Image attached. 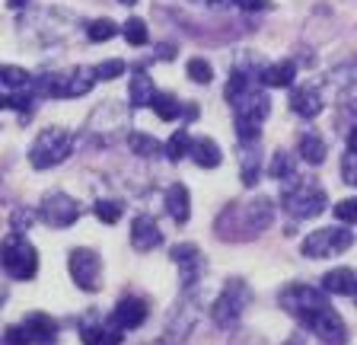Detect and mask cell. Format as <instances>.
I'll use <instances>...</instances> for the list:
<instances>
[{"mask_svg":"<svg viewBox=\"0 0 357 345\" xmlns=\"http://www.w3.org/2000/svg\"><path fill=\"white\" fill-rule=\"evenodd\" d=\"M227 103L233 109V125H236V135L243 147H252L261 138V122L271 112V99H268L265 87L255 83V74H249L245 68H236L227 80V90H223Z\"/></svg>","mask_w":357,"mask_h":345,"instance_id":"6da1fadb","label":"cell"},{"mask_svg":"<svg viewBox=\"0 0 357 345\" xmlns=\"http://www.w3.org/2000/svg\"><path fill=\"white\" fill-rule=\"evenodd\" d=\"M275 221V205L265 196H252L245 202H230L217 218V233L223 240H252L265 233Z\"/></svg>","mask_w":357,"mask_h":345,"instance_id":"7a4b0ae2","label":"cell"},{"mask_svg":"<svg viewBox=\"0 0 357 345\" xmlns=\"http://www.w3.org/2000/svg\"><path fill=\"white\" fill-rule=\"evenodd\" d=\"M70 150H74V135L67 128H45L29 150V163L36 170H52L70 157Z\"/></svg>","mask_w":357,"mask_h":345,"instance_id":"3957f363","label":"cell"},{"mask_svg":"<svg viewBox=\"0 0 357 345\" xmlns=\"http://www.w3.org/2000/svg\"><path fill=\"white\" fill-rule=\"evenodd\" d=\"M278 300H281V307L287 310L290 316H297V320H303V323H310L316 314H322V310L332 307V304H328V294L322 291V288H310V285L281 288Z\"/></svg>","mask_w":357,"mask_h":345,"instance_id":"277c9868","label":"cell"},{"mask_svg":"<svg viewBox=\"0 0 357 345\" xmlns=\"http://www.w3.org/2000/svg\"><path fill=\"white\" fill-rule=\"evenodd\" d=\"M3 272L16 281H26L38 272V253L26 237L20 233H10L7 240H3Z\"/></svg>","mask_w":357,"mask_h":345,"instance_id":"5b68a950","label":"cell"},{"mask_svg":"<svg viewBox=\"0 0 357 345\" xmlns=\"http://www.w3.org/2000/svg\"><path fill=\"white\" fill-rule=\"evenodd\" d=\"M351 243H354V233L348 227H322V230L306 233L300 253L310 259H328V256H342L344 249H351Z\"/></svg>","mask_w":357,"mask_h":345,"instance_id":"8992f818","label":"cell"},{"mask_svg":"<svg viewBox=\"0 0 357 345\" xmlns=\"http://www.w3.org/2000/svg\"><path fill=\"white\" fill-rule=\"evenodd\" d=\"M249 288H245L243 278H233V281H227V288L220 291V298L214 300V307H211V316H214V323L220 326V330H230V326H236L239 316H243L245 304H249Z\"/></svg>","mask_w":357,"mask_h":345,"instance_id":"52a82bcc","label":"cell"},{"mask_svg":"<svg viewBox=\"0 0 357 345\" xmlns=\"http://www.w3.org/2000/svg\"><path fill=\"white\" fill-rule=\"evenodd\" d=\"M281 202L294 218H316V214L326 211L328 198L316 182H297V186H290L287 192H284Z\"/></svg>","mask_w":357,"mask_h":345,"instance_id":"ba28073f","label":"cell"},{"mask_svg":"<svg viewBox=\"0 0 357 345\" xmlns=\"http://www.w3.org/2000/svg\"><path fill=\"white\" fill-rule=\"evenodd\" d=\"M38 218L48 227H70L80 218V202L67 192H45L42 205H38Z\"/></svg>","mask_w":357,"mask_h":345,"instance_id":"9c48e42d","label":"cell"},{"mask_svg":"<svg viewBox=\"0 0 357 345\" xmlns=\"http://www.w3.org/2000/svg\"><path fill=\"white\" fill-rule=\"evenodd\" d=\"M67 269H70V278L77 281V288L83 291H99V278H102V259L96 256V249H74L70 259H67Z\"/></svg>","mask_w":357,"mask_h":345,"instance_id":"30bf717a","label":"cell"},{"mask_svg":"<svg viewBox=\"0 0 357 345\" xmlns=\"http://www.w3.org/2000/svg\"><path fill=\"white\" fill-rule=\"evenodd\" d=\"M121 326L115 320H102V316H89L80 323V339L83 345H121Z\"/></svg>","mask_w":357,"mask_h":345,"instance_id":"8fae6325","label":"cell"},{"mask_svg":"<svg viewBox=\"0 0 357 345\" xmlns=\"http://www.w3.org/2000/svg\"><path fill=\"white\" fill-rule=\"evenodd\" d=\"M316 336L322 339L326 345H344L348 342V326H344V320L338 316V310L335 307H328V310H322V314H316L310 323H306Z\"/></svg>","mask_w":357,"mask_h":345,"instance_id":"7c38bea8","label":"cell"},{"mask_svg":"<svg viewBox=\"0 0 357 345\" xmlns=\"http://www.w3.org/2000/svg\"><path fill=\"white\" fill-rule=\"evenodd\" d=\"M147 314H150V307L144 298H121L115 304V310H112V320L119 323L121 330H137L147 320Z\"/></svg>","mask_w":357,"mask_h":345,"instance_id":"4fadbf2b","label":"cell"},{"mask_svg":"<svg viewBox=\"0 0 357 345\" xmlns=\"http://www.w3.org/2000/svg\"><path fill=\"white\" fill-rule=\"evenodd\" d=\"M160 243H163V233H160V227H156L153 218H147V214L134 218V224H131V247L137 249V253H150V249H156Z\"/></svg>","mask_w":357,"mask_h":345,"instance_id":"5bb4252c","label":"cell"},{"mask_svg":"<svg viewBox=\"0 0 357 345\" xmlns=\"http://www.w3.org/2000/svg\"><path fill=\"white\" fill-rule=\"evenodd\" d=\"M169 259L178 265V269L185 272V285L192 288V281L198 278L201 265H204V259H201V249L195 247V243H178V247L169 249Z\"/></svg>","mask_w":357,"mask_h":345,"instance_id":"9a60e30c","label":"cell"},{"mask_svg":"<svg viewBox=\"0 0 357 345\" xmlns=\"http://www.w3.org/2000/svg\"><path fill=\"white\" fill-rule=\"evenodd\" d=\"M22 326L29 330L32 345H54V339H58V323H54L48 314H38V310L36 314H26Z\"/></svg>","mask_w":357,"mask_h":345,"instance_id":"2e32d148","label":"cell"},{"mask_svg":"<svg viewBox=\"0 0 357 345\" xmlns=\"http://www.w3.org/2000/svg\"><path fill=\"white\" fill-rule=\"evenodd\" d=\"M290 109L303 119H316L322 112V96L316 87H294L290 90Z\"/></svg>","mask_w":357,"mask_h":345,"instance_id":"e0dca14e","label":"cell"},{"mask_svg":"<svg viewBox=\"0 0 357 345\" xmlns=\"http://www.w3.org/2000/svg\"><path fill=\"white\" fill-rule=\"evenodd\" d=\"M166 211H169V218L176 224H185L188 221V214H192V196H188V189L182 182L169 186V192H166Z\"/></svg>","mask_w":357,"mask_h":345,"instance_id":"ac0fdd59","label":"cell"},{"mask_svg":"<svg viewBox=\"0 0 357 345\" xmlns=\"http://www.w3.org/2000/svg\"><path fill=\"white\" fill-rule=\"evenodd\" d=\"M297 77V64L294 61H278V64H268L259 71V83L261 87H290Z\"/></svg>","mask_w":357,"mask_h":345,"instance_id":"d6986e66","label":"cell"},{"mask_svg":"<svg viewBox=\"0 0 357 345\" xmlns=\"http://www.w3.org/2000/svg\"><path fill=\"white\" fill-rule=\"evenodd\" d=\"M322 291L326 294H357V275L351 269H332L322 275Z\"/></svg>","mask_w":357,"mask_h":345,"instance_id":"ffe728a7","label":"cell"},{"mask_svg":"<svg viewBox=\"0 0 357 345\" xmlns=\"http://www.w3.org/2000/svg\"><path fill=\"white\" fill-rule=\"evenodd\" d=\"M192 160L201 166V170H217L223 160V150L217 147L214 138H198L192 147Z\"/></svg>","mask_w":357,"mask_h":345,"instance_id":"44dd1931","label":"cell"},{"mask_svg":"<svg viewBox=\"0 0 357 345\" xmlns=\"http://www.w3.org/2000/svg\"><path fill=\"white\" fill-rule=\"evenodd\" d=\"M156 96L153 90V80H150L144 71H134L131 74V83H128V99H131V105H150Z\"/></svg>","mask_w":357,"mask_h":345,"instance_id":"7402d4cb","label":"cell"},{"mask_svg":"<svg viewBox=\"0 0 357 345\" xmlns=\"http://www.w3.org/2000/svg\"><path fill=\"white\" fill-rule=\"evenodd\" d=\"M328 147H326V138L319 135V131H306L303 138H300V157L306 160V163L319 166L322 160H326Z\"/></svg>","mask_w":357,"mask_h":345,"instance_id":"603a6c76","label":"cell"},{"mask_svg":"<svg viewBox=\"0 0 357 345\" xmlns=\"http://www.w3.org/2000/svg\"><path fill=\"white\" fill-rule=\"evenodd\" d=\"M32 80H36V77H32L26 68H13V64H3V68H0V83H3L10 93L32 87Z\"/></svg>","mask_w":357,"mask_h":345,"instance_id":"cb8c5ba5","label":"cell"},{"mask_svg":"<svg viewBox=\"0 0 357 345\" xmlns=\"http://www.w3.org/2000/svg\"><path fill=\"white\" fill-rule=\"evenodd\" d=\"M192 147H195V141H192V135H188V131H182V128H178L176 135H169V141H166V157L172 160V163H178V160L185 157V154H192Z\"/></svg>","mask_w":357,"mask_h":345,"instance_id":"d4e9b609","label":"cell"},{"mask_svg":"<svg viewBox=\"0 0 357 345\" xmlns=\"http://www.w3.org/2000/svg\"><path fill=\"white\" fill-rule=\"evenodd\" d=\"M150 105H153V112L160 115L163 122H176L178 115L185 112V109H178V99L172 96V93H156L153 103H150Z\"/></svg>","mask_w":357,"mask_h":345,"instance_id":"484cf974","label":"cell"},{"mask_svg":"<svg viewBox=\"0 0 357 345\" xmlns=\"http://www.w3.org/2000/svg\"><path fill=\"white\" fill-rule=\"evenodd\" d=\"M32 103H36V90H32V87H26V90H13V93H7V96L0 99L3 109H16V112H29Z\"/></svg>","mask_w":357,"mask_h":345,"instance_id":"4316f807","label":"cell"},{"mask_svg":"<svg viewBox=\"0 0 357 345\" xmlns=\"http://www.w3.org/2000/svg\"><path fill=\"white\" fill-rule=\"evenodd\" d=\"M121 36H125L128 45H147L150 32H147V23H144L141 16H131V20L121 26Z\"/></svg>","mask_w":357,"mask_h":345,"instance_id":"83f0119b","label":"cell"},{"mask_svg":"<svg viewBox=\"0 0 357 345\" xmlns=\"http://www.w3.org/2000/svg\"><path fill=\"white\" fill-rule=\"evenodd\" d=\"M128 147H131L137 157H153L156 150H160V144H156L153 135H144V131H131V135H128Z\"/></svg>","mask_w":357,"mask_h":345,"instance_id":"f1b7e54d","label":"cell"},{"mask_svg":"<svg viewBox=\"0 0 357 345\" xmlns=\"http://www.w3.org/2000/svg\"><path fill=\"white\" fill-rule=\"evenodd\" d=\"M268 172H271V179H290L294 176V160H290L287 150H275V157L268 163Z\"/></svg>","mask_w":357,"mask_h":345,"instance_id":"f546056e","label":"cell"},{"mask_svg":"<svg viewBox=\"0 0 357 345\" xmlns=\"http://www.w3.org/2000/svg\"><path fill=\"white\" fill-rule=\"evenodd\" d=\"M96 218L102 221V224H119L121 221V211H125V205L115 202V198H105V202H96Z\"/></svg>","mask_w":357,"mask_h":345,"instance_id":"4dcf8cb0","label":"cell"},{"mask_svg":"<svg viewBox=\"0 0 357 345\" xmlns=\"http://www.w3.org/2000/svg\"><path fill=\"white\" fill-rule=\"evenodd\" d=\"M86 32H89V42H109V38L119 32V26L112 23L109 16H102V20H93Z\"/></svg>","mask_w":357,"mask_h":345,"instance_id":"1f68e13d","label":"cell"},{"mask_svg":"<svg viewBox=\"0 0 357 345\" xmlns=\"http://www.w3.org/2000/svg\"><path fill=\"white\" fill-rule=\"evenodd\" d=\"M185 71L195 83H211L214 80V68H211V61H204V58H192Z\"/></svg>","mask_w":357,"mask_h":345,"instance_id":"d6a6232c","label":"cell"},{"mask_svg":"<svg viewBox=\"0 0 357 345\" xmlns=\"http://www.w3.org/2000/svg\"><path fill=\"white\" fill-rule=\"evenodd\" d=\"M96 80H115V77H121L128 71V64L125 61H119V58H112V61H102V64H96Z\"/></svg>","mask_w":357,"mask_h":345,"instance_id":"836d02e7","label":"cell"},{"mask_svg":"<svg viewBox=\"0 0 357 345\" xmlns=\"http://www.w3.org/2000/svg\"><path fill=\"white\" fill-rule=\"evenodd\" d=\"M332 214L342 224H357V198H342V202L332 208Z\"/></svg>","mask_w":357,"mask_h":345,"instance_id":"e575fe53","label":"cell"},{"mask_svg":"<svg viewBox=\"0 0 357 345\" xmlns=\"http://www.w3.org/2000/svg\"><path fill=\"white\" fill-rule=\"evenodd\" d=\"M255 179H259V154L245 150L243 154V182L245 186H255Z\"/></svg>","mask_w":357,"mask_h":345,"instance_id":"d590c367","label":"cell"},{"mask_svg":"<svg viewBox=\"0 0 357 345\" xmlns=\"http://www.w3.org/2000/svg\"><path fill=\"white\" fill-rule=\"evenodd\" d=\"M3 339H7V345H32V336L26 326H7V332H3Z\"/></svg>","mask_w":357,"mask_h":345,"instance_id":"8d00e7d4","label":"cell"},{"mask_svg":"<svg viewBox=\"0 0 357 345\" xmlns=\"http://www.w3.org/2000/svg\"><path fill=\"white\" fill-rule=\"evenodd\" d=\"M32 221H36V214H29L26 208H16L13 214H10V224H13V233H20V230H29L32 227Z\"/></svg>","mask_w":357,"mask_h":345,"instance_id":"74e56055","label":"cell"},{"mask_svg":"<svg viewBox=\"0 0 357 345\" xmlns=\"http://www.w3.org/2000/svg\"><path fill=\"white\" fill-rule=\"evenodd\" d=\"M342 179L348 186H357V154H344L342 160Z\"/></svg>","mask_w":357,"mask_h":345,"instance_id":"f35d334b","label":"cell"},{"mask_svg":"<svg viewBox=\"0 0 357 345\" xmlns=\"http://www.w3.org/2000/svg\"><path fill=\"white\" fill-rule=\"evenodd\" d=\"M236 7L245 13H265V10H271V0H236Z\"/></svg>","mask_w":357,"mask_h":345,"instance_id":"ab89813d","label":"cell"},{"mask_svg":"<svg viewBox=\"0 0 357 345\" xmlns=\"http://www.w3.org/2000/svg\"><path fill=\"white\" fill-rule=\"evenodd\" d=\"M348 154H357V125L348 131Z\"/></svg>","mask_w":357,"mask_h":345,"instance_id":"60d3db41","label":"cell"},{"mask_svg":"<svg viewBox=\"0 0 357 345\" xmlns=\"http://www.w3.org/2000/svg\"><path fill=\"white\" fill-rule=\"evenodd\" d=\"M185 119H188V122L198 119V105H195V103H188V105H185Z\"/></svg>","mask_w":357,"mask_h":345,"instance_id":"b9f144b4","label":"cell"},{"mask_svg":"<svg viewBox=\"0 0 357 345\" xmlns=\"http://www.w3.org/2000/svg\"><path fill=\"white\" fill-rule=\"evenodd\" d=\"M7 3H10V10H22L26 3H29V0H7Z\"/></svg>","mask_w":357,"mask_h":345,"instance_id":"7bdbcfd3","label":"cell"},{"mask_svg":"<svg viewBox=\"0 0 357 345\" xmlns=\"http://www.w3.org/2000/svg\"><path fill=\"white\" fill-rule=\"evenodd\" d=\"M211 3H217V7H220V3H236V0H211Z\"/></svg>","mask_w":357,"mask_h":345,"instance_id":"ee69618b","label":"cell"},{"mask_svg":"<svg viewBox=\"0 0 357 345\" xmlns=\"http://www.w3.org/2000/svg\"><path fill=\"white\" fill-rule=\"evenodd\" d=\"M119 3H125V7H131V3H137V0H119Z\"/></svg>","mask_w":357,"mask_h":345,"instance_id":"f6af8a7d","label":"cell"},{"mask_svg":"<svg viewBox=\"0 0 357 345\" xmlns=\"http://www.w3.org/2000/svg\"><path fill=\"white\" fill-rule=\"evenodd\" d=\"M284 345H297V342H284Z\"/></svg>","mask_w":357,"mask_h":345,"instance_id":"bcb514c9","label":"cell"}]
</instances>
